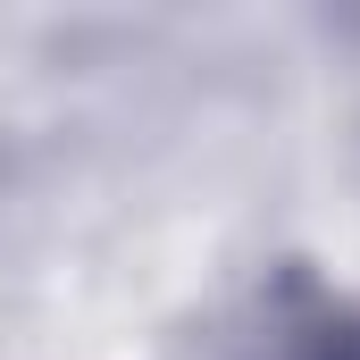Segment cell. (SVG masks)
Returning a JSON list of instances; mask_svg holds the SVG:
<instances>
[{"instance_id": "1", "label": "cell", "mask_w": 360, "mask_h": 360, "mask_svg": "<svg viewBox=\"0 0 360 360\" xmlns=\"http://www.w3.org/2000/svg\"><path fill=\"white\" fill-rule=\"evenodd\" d=\"M235 360H360V293L327 276H276L243 327Z\"/></svg>"}]
</instances>
